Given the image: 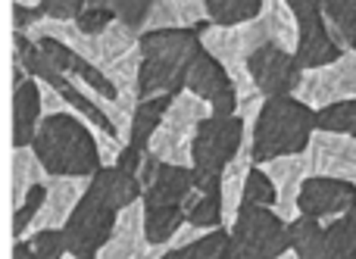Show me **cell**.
I'll return each mask as SVG.
<instances>
[{"label":"cell","mask_w":356,"mask_h":259,"mask_svg":"<svg viewBox=\"0 0 356 259\" xmlns=\"http://www.w3.org/2000/svg\"><path fill=\"white\" fill-rule=\"evenodd\" d=\"M119 206L113 200H106L100 191L88 187V194L81 197V203L75 206L72 219L66 222L63 235H66V250L79 259H97L104 244L110 241L113 228L119 222Z\"/></svg>","instance_id":"obj_9"},{"label":"cell","mask_w":356,"mask_h":259,"mask_svg":"<svg viewBox=\"0 0 356 259\" xmlns=\"http://www.w3.org/2000/svg\"><path fill=\"white\" fill-rule=\"evenodd\" d=\"M50 178L54 175L38 160L35 147H13V210L25 203L31 187L50 185Z\"/></svg>","instance_id":"obj_22"},{"label":"cell","mask_w":356,"mask_h":259,"mask_svg":"<svg viewBox=\"0 0 356 259\" xmlns=\"http://www.w3.org/2000/svg\"><path fill=\"white\" fill-rule=\"evenodd\" d=\"M309 175H325L356 185V137L316 131L309 141Z\"/></svg>","instance_id":"obj_15"},{"label":"cell","mask_w":356,"mask_h":259,"mask_svg":"<svg viewBox=\"0 0 356 259\" xmlns=\"http://www.w3.org/2000/svg\"><path fill=\"white\" fill-rule=\"evenodd\" d=\"M160 166H163V160H156L154 153H144V162H141V169H138V178H141V185H144V191H147L150 185L156 181V175H160Z\"/></svg>","instance_id":"obj_42"},{"label":"cell","mask_w":356,"mask_h":259,"mask_svg":"<svg viewBox=\"0 0 356 259\" xmlns=\"http://www.w3.org/2000/svg\"><path fill=\"white\" fill-rule=\"evenodd\" d=\"M29 37L31 41H38V37H54V41L66 44L69 50H75L81 60L100 66V37L85 35V31L75 25V19H41V22L29 31Z\"/></svg>","instance_id":"obj_21"},{"label":"cell","mask_w":356,"mask_h":259,"mask_svg":"<svg viewBox=\"0 0 356 259\" xmlns=\"http://www.w3.org/2000/svg\"><path fill=\"white\" fill-rule=\"evenodd\" d=\"M322 16H325L328 31L341 44V50L356 53V0H325Z\"/></svg>","instance_id":"obj_28"},{"label":"cell","mask_w":356,"mask_h":259,"mask_svg":"<svg viewBox=\"0 0 356 259\" xmlns=\"http://www.w3.org/2000/svg\"><path fill=\"white\" fill-rule=\"evenodd\" d=\"M38 47H41V53L47 56L50 62H54V69L56 72H63V75H69L72 72V66H75V50H69L66 44H60V41H54V37H38Z\"/></svg>","instance_id":"obj_37"},{"label":"cell","mask_w":356,"mask_h":259,"mask_svg":"<svg viewBox=\"0 0 356 259\" xmlns=\"http://www.w3.org/2000/svg\"><path fill=\"white\" fill-rule=\"evenodd\" d=\"M266 28H269L272 44H278L282 50L297 53V41H300V22H297V12L291 10L288 0H263V12Z\"/></svg>","instance_id":"obj_24"},{"label":"cell","mask_w":356,"mask_h":259,"mask_svg":"<svg viewBox=\"0 0 356 259\" xmlns=\"http://www.w3.org/2000/svg\"><path fill=\"white\" fill-rule=\"evenodd\" d=\"M300 22V41H297V60H300L303 69H319V66H328V62L341 60V44L332 37L328 31V22L325 16H307V19H297Z\"/></svg>","instance_id":"obj_19"},{"label":"cell","mask_w":356,"mask_h":259,"mask_svg":"<svg viewBox=\"0 0 356 259\" xmlns=\"http://www.w3.org/2000/svg\"><path fill=\"white\" fill-rule=\"evenodd\" d=\"M141 162H144V153H141V150L131 147V144H125L122 153H119V160H116V166H119V169H125V172H135V175H138Z\"/></svg>","instance_id":"obj_43"},{"label":"cell","mask_w":356,"mask_h":259,"mask_svg":"<svg viewBox=\"0 0 356 259\" xmlns=\"http://www.w3.org/2000/svg\"><path fill=\"white\" fill-rule=\"evenodd\" d=\"M41 19H47L41 6H19V3H13V31H25V35H29V31L35 28Z\"/></svg>","instance_id":"obj_41"},{"label":"cell","mask_w":356,"mask_h":259,"mask_svg":"<svg viewBox=\"0 0 356 259\" xmlns=\"http://www.w3.org/2000/svg\"><path fill=\"white\" fill-rule=\"evenodd\" d=\"M156 0H113V12H116L119 22H125L129 28H135L138 35H144V25H147V16L154 10Z\"/></svg>","instance_id":"obj_34"},{"label":"cell","mask_w":356,"mask_h":259,"mask_svg":"<svg viewBox=\"0 0 356 259\" xmlns=\"http://www.w3.org/2000/svg\"><path fill=\"white\" fill-rule=\"evenodd\" d=\"M31 147H35L38 160L47 166L50 175L94 178V175L104 169L94 128L85 122V119H79V112L44 116Z\"/></svg>","instance_id":"obj_2"},{"label":"cell","mask_w":356,"mask_h":259,"mask_svg":"<svg viewBox=\"0 0 356 259\" xmlns=\"http://www.w3.org/2000/svg\"><path fill=\"white\" fill-rule=\"evenodd\" d=\"M141 81H138V100L150 97H175L184 91L188 75L197 56L203 53V41L194 28H166L144 31L141 35Z\"/></svg>","instance_id":"obj_1"},{"label":"cell","mask_w":356,"mask_h":259,"mask_svg":"<svg viewBox=\"0 0 356 259\" xmlns=\"http://www.w3.org/2000/svg\"><path fill=\"white\" fill-rule=\"evenodd\" d=\"M288 225L297 259H356V210L332 222L297 216Z\"/></svg>","instance_id":"obj_8"},{"label":"cell","mask_w":356,"mask_h":259,"mask_svg":"<svg viewBox=\"0 0 356 259\" xmlns=\"http://www.w3.org/2000/svg\"><path fill=\"white\" fill-rule=\"evenodd\" d=\"M356 210V185L341 178H325V175H309L300 191V216L332 222Z\"/></svg>","instance_id":"obj_14"},{"label":"cell","mask_w":356,"mask_h":259,"mask_svg":"<svg viewBox=\"0 0 356 259\" xmlns=\"http://www.w3.org/2000/svg\"><path fill=\"white\" fill-rule=\"evenodd\" d=\"M213 25H241L263 12V0H207Z\"/></svg>","instance_id":"obj_30"},{"label":"cell","mask_w":356,"mask_h":259,"mask_svg":"<svg viewBox=\"0 0 356 259\" xmlns=\"http://www.w3.org/2000/svg\"><path fill=\"white\" fill-rule=\"evenodd\" d=\"M88 0H44L41 10L47 19H79Z\"/></svg>","instance_id":"obj_38"},{"label":"cell","mask_w":356,"mask_h":259,"mask_svg":"<svg viewBox=\"0 0 356 259\" xmlns=\"http://www.w3.org/2000/svg\"><path fill=\"white\" fill-rule=\"evenodd\" d=\"M297 100H303L313 110H325L332 103H344V100H356V53L347 50L341 60L328 62L319 69H307L294 91Z\"/></svg>","instance_id":"obj_10"},{"label":"cell","mask_w":356,"mask_h":259,"mask_svg":"<svg viewBox=\"0 0 356 259\" xmlns=\"http://www.w3.org/2000/svg\"><path fill=\"white\" fill-rule=\"evenodd\" d=\"M178 12H181V22L184 28H194V25H200L209 19V10H207V0H175Z\"/></svg>","instance_id":"obj_39"},{"label":"cell","mask_w":356,"mask_h":259,"mask_svg":"<svg viewBox=\"0 0 356 259\" xmlns=\"http://www.w3.org/2000/svg\"><path fill=\"white\" fill-rule=\"evenodd\" d=\"M288 3L297 12V19H307V16H319L325 0H288Z\"/></svg>","instance_id":"obj_44"},{"label":"cell","mask_w":356,"mask_h":259,"mask_svg":"<svg viewBox=\"0 0 356 259\" xmlns=\"http://www.w3.org/2000/svg\"><path fill=\"white\" fill-rule=\"evenodd\" d=\"M63 259H79V256H75V253H66V256H63Z\"/></svg>","instance_id":"obj_48"},{"label":"cell","mask_w":356,"mask_h":259,"mask_svg":"<svg viewBox=\"0 0 356 259\" xmlns=\"http://www.w3.org/2000/svg\"><path fill=\"white\" fill-rule=\"evenodd\" d=\"M244 119L241 116H209L203 119L194 137V185L207 191L209 185L222 181V172L238 156L244 144Z\"/></svg>","instance_id":"obj_6"},{"label":"cell","mask_w":356,"mask_h":259,"mask_svg":"<svg viewBox=\"0 0 356 259\" xmlns=\"http://www.w3.org/2000/svg\"><path fill=\"white\" fill-rule=\"evenodd\" d=\"M113 22H116V12H113V6H94V10L88 6V10L81 12L79 19H75V25H79L85 35H91V37H100Z\"/></svg>","instance_id":"obj_36"},{"label":"cell","mask_w":356,"mask_h":259,"mask_svg":"<svg viewBox=\"0 0 356 259\" xmlns=\"http://www.w3.org/2000/svg\"><path fill=\"white\" fill-rule=\"evenodd\" d=\"M188 222L181 206H147L144 203V225H147L150 244H169L175 231Z\"/></svg>","instance_id":"obj_29"},{"label":"cell","mask_w":356,"mask_h":259,"mask_svg":"<svg viewBox=\"0 0 356 259\" xmlns=\"http://www.w3.org/2000/svg\"><path fill=\"white\" fill-rule=\"evenodd\" d=\"M113 3V0H88V3H85V10H88V6H91V10H94V6H110Z\"/></svg>","instance_id":"obj_45"},{"label":"cell","mask_w":356,"mask_h":259,"mask_svg":"<svg viewBox=\"0 0 356 259\" xmlns=\"http://www.w3.org/2000/svg\"><path fill=\"white\" fill-rule=\"evenodd\" d=\"M44 122L41 78L29 75L19 87H13V147H31Z\"/></svg>","instance_id":"obj_18"},{"label":"cell","mask_w":356,"mask_h":259,"mask_svg":"<svg viewBox=\"0 0 356 259\" xmlns=\"http://www.w3.org/2000/svg\"><path fill=\"white\" fill-rule=\"evenodd\" d=\"M91 187V178H66V175H54L47 185V200H44L38 219L29 225L25 237L35 231H47V228H66V222L72 219L75 206L81 203V197Z\"/></svg>","instance_id":"obj_17"},{"label":"cell","mask_w":356,"mask_h":259,"mask_svg":"<svg viewBox=\"0 0 356 259\" xmlns=\"http://www.w3.org/2000/svg\"><path fill=\"white\" fill-rule=\"evenodd\" d=\"M194 166H172L163 162L156 181L144 191V203L147 206H181L194 191Z\"/></svg>","instance_id":"obj_20"},{"label":"cell","mask_w":356,"mask_h":259,"mask_svg":"<svg viewBox=\"0 0 356 259\" xmlns=\"http://www.w3.org/2000/svg\"><path fill=\"white\" fill-rule=\"evenodd\" d=\"M166 28H184L181 12H178L175 0H156L150 16H147L144 31H166Z\"/></svg>","instance_id":"obj_35"},{"label":"cell","mask_w":356,"mask_h":259,"mask_svg":"<svg viewBox=\"0 0 356 259\" xmlns=\"http://www.w3.org/2000/svg\"><path fill=\"white\" fill-rule=\"evenodd\" d=\"M163 259H241L238 250H234L232 231L228 228H213L200 237V241L188 244V247L169 250Z\"/></svg>","instance_id":"obj_26"},{"label":"cell","mask_w":356,"mask_h":259,"mask_svg":"<svg viewBox=\"0 0 356 259\" xmlns=\"http://www.w3.org/2000/svg\"><path fill=\"white\" fill-rule=\"evenodd\" d=\"M184 219L203 231H213L225 225V210H222V181L209 185L207 191L194 187L191 197L184 200Z\"/></svg>","instance_id":"obj_23"},{"label":"cell","mask_w":356,"mask_h":259,"mask_svg":"<svg viewBox=\"0 0 356 259\" xmlns=\"http://www.w3.org/2000/svg\"><path fill=\"white\" fill-rule=\"evenodd\" d=\"M44 200H47V185H38L29 191V197H25L22 206H16L13 210V237H25V231H29V225L38 219V212H41Z\"/></svg>","instance_id":"obj_33"},{"label":"cell","mask_w":356,"mask_h":259,"mask_svg":"<svg viewBox=\"0 0 356 259\" xmlns=\"http://www.w3.org/2000/svg\"><path fill=\"white\" fill-rule=\"evenodd\" d=\"M13 3H19V6H41L44 0H13Z\"/></svg>","instance_id":"obj_46"},{"label":"cell","mask_w":356,"mask_h":259,"mask_svg":"<svg viewBox=\"0 0 356 259\" xmlns=\"http://www.w3.org/2000/svg\"><path fill=\"white\" fill-rule=\"evenodd\" d=\"M282 259H297V253H294V250H291V253H284Z\"/></svg>","instance_id":"obj_47"},{"label":"cell","mask_w":356,"mask_h":259,"mask_svg":"<svg viewBox=\"0 0 356 259\" xmlns=\"http://www.w3.org/2000/svg\"><path fill=\"white\" fill-rule=\"evenodd\" d=\"M303 72L307 69L300 66L297 53L282 50L278 44H263L250 56V75L263 97H288V94H294Z\"/></svg>","instance_id":"obj_12"},{"label":"cell","mask_w":356,"mask_h":259,"mask_svg":"<svg viewBox=\"0 0 356 259\" xmlns=\"http://www.w3.org/2000/svg\"><path fill=\"white\" fill-rule=\"evenodd\" d=\"M244 203H257V206H269L275 210L278 206V191L275 181L266 175L263 166H253L250 175H247V191H244Z\"/></svg>","instance_id":"obj_32"},{"label":"cell","mask_w":356,"mask_h":259,"mask_svg":"<svg viewBox=\"0 0 356 259\" xmlns=\"http://www.w3.org/2000/svg\"><path fill=\"white\" fill-rule=\"evenodd\" d=\"M66 250V235L63 228H47V231H35L22 241L19 237L13 244V259H63Z\"/></svg>","instance_id":"obj_27"},{"label":"cell","mask_w":356,"mask_h":259,"mask_svg":"<svg viewBox=\"0 0 356 259\" xmlns=\"http://www.w3.org/2000/svg\"><path fill=\"white\" fill-rule=\"evenodd\" d=\"M232 241L241 259H282L291 253V225L269 206L244 203L232 225Z\"/></svg>","instance_id":"obj_7"},{"label":"cell","mask_w":356,"mask_h":259,"mask_svg":"<svg viewBox=\"0 0 356 259\" xmlns=\"http://www.w3.org/2000/svg\"><path fill=\"white\" fill-rule=\"evenodd\" d=\"M316 131H319V122H316L313 106L297 100L294 94L266 97L263 112L257 119V131H253V156L257 162H269L278 156L307 153Z\"/></svg>","instance_id":"obj_3"},{"label":"cell","mask_w":356,"mask_h":259,"mask_svg":"<svg viewBox=\"0 0 356 259\" xmlns=\"http://www.w3.org/2000/svg\"><path fill=\"white\" fill-rule=\"evenodd\" d=\"M257 166H263L266 175L275 181V191H278V206H275V212L284 219V222H294V219L300 216V191H303V181L309 178V156H307V153L278 156V160L257 162Z\"/></svg>","instance_id":"obj_16"},{"label":"cell","mask_w":356,"mask_h":259,"mask_svg":"<svg viewBox=\"0 0 356 259\" xmlns=\"http://www.w3.org/2000/svg\"><path fill=\"white\" fill-rule=\"evenodd\" d=\"M169 106H172V97H169V94H163V97H150V100H138L135 119H131V137H129L131 147H138L141 153H147L150 137H154V131L160 128V122H163V116H166Z\"/></svg>","instance_id":"obj_25"},{"label":"cell","mask_w":356,"mask_h":259,"mask_svg":"<svg viewBox=\"0 0 356 259\" xmlns=\"http://www.w3.org/2000/svg\"><path fill=\"white\" fill-rule=\"evenodd\" d=\"M184 91L207 100V103L213 106V116H238V106H241L238 87H234L232 75L225 72V66H222L213 53H207V50L197 56Z\"/></svg>","instance_id":"obj_13"},{"label":"cell","mask_w":356,"mask_h":259,"mask_svg":"<svg viewBox=\"0 0 356 259\" xmlns=\"http://www.w3.org/2000/svg\"><path fill=\"white\" fill-rule=\"evenodd\" d=\"M169 250H172V244H150L147 241L144 197H141L119 212L116 228H113L110 241L104 244L97 259H163Z\"/></svg>","instance_id":"obj_11"},{"label":"cell","mask_w":356,"mask_h":259,"mask_svg":"<svg viewBox=\"0 0 356 259\" xmlns=\"http://www.w3.org/2000/svg\"><path fill=\"white\" fill-rule=\"evenodd\" d=\"M41 100H44V116H63V112H75L72 103H69V100L63 97V94L56 91L54 85H47V81H41Z\"/></svg>","instance_id":"obj_40"},{"label":"cell","mask_w":356,"mask_h":259,"mask_svg":"<svg viewBox=\"0 0 356 259\" xmlns=\"http://www.w3.org/2000/svg\"><path fill=\"white\" fill-rule=\"evenodd\" d=\"M213 116V106L200 100L197 94L181 91L172 97V106L166 110L160 128L150 137V153L172 166H194V137L200 131L203 119Z\"/></svg>","instance_id":"obj_5"},{"label":"cell","mask_w":356,"mask_h":259,"mask_svg":"<svg viewBox=\"0 0 356 259\" xmlns=\"http://www.w3.org/2000/svg\"><path fill=\"white\" fill-rule=\"evenodd\" d=\"M200 41H203V50L213 53L216 60L225 66V72L232 75L241 103H247V100H253V97H263L250 75V56L257 53L263 44H272L263 16L250 19V22H241V25H213L209 22L200 28Z\"/></svg>","instance_id":"obj_4"},{"label":"cell","mask_w":356,"mask_h":259,"mask_svg":"<svg viewBox=\"0 0 356 259\" xmlns=\"http://www.w3.org/2000/svg\"><path fill=\"white\" fill-rule=\"evenodd\" d=\"M316 122H319V131L356 137V100H344V103H332L325 110H316Z\"/></svg>","instance_id":"obj_31"}]
</instances>
